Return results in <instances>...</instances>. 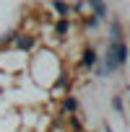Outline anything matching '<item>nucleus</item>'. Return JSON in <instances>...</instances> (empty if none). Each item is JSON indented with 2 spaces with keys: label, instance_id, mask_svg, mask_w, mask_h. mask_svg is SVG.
Masks as SVG:
<instances>
[{
  "label": "nucleus",
  "instance_id": "nucleus-1",
  "mask_svg": "<svg viewBox=\"0 0 130 132\" xmlns=\"http://www.w3.org/2000/svg\"><path fill=\"white\" fill-rule=\"evenodd\" d=\"M109 49H112V54L117 60V68H122V65L127 62V47H125V42H112Z\"/></svg>",
  "mask_w": 130,
  "mask_h": 132
},
{
  "label": "nucleus",
  "instance_id": "nucleus-2",
  "mask_svg": "<svg viewBox=\"0 0 130 132\" xmlns=\"http://www.w3.org/2000/svg\"><path fill=\"white\" fill-rule=\"evenodd\" d=\"M83 5H89V8H94V18H96V21H102V18H107V5H104V0H86Z\"/></svg>",
  "mask_w": 130,
  "mask_h": 132
},
{
  "label": "nucleus",
  "instance_id": "nucleus-3",
  "mask_svg": "<svg viewBox=\"0 0 130 132\" xmlns=\"http://www.w3.org/2000/svg\"><path fill=\"white\" fill-rule=\"evenodd\" d=\"M49 5L57 11V16H60V18H68V16H70V5L65 3V0H52Z\"/></svg>",
  "mask_w": 130,
  "mask_h": 132
},
{
  "label": "nucleus",
  "instance_id": "nucleus-4",
  "mask_svg": "<svg viewBox=\"0 0 130 132\" xmlns=\"http://www.w3.org/2000/svg\"><path fill=\"white\" fill-rule=\"evenodd\" d=\"M83 65H86V68H94V65H96V52H94L91 47L83 52Z\"/></svg>",
  "mask_w": 130,
  "mask_h": 132
},
{
  "label": "nucleus",
  "instance_id": "nucleus-5",
  "mask_svg": "<svg viewBox=\"0 0 130 132\" xmlns=\"http://www.w3.org/2000/svg\"><path fill=\"white\" fill-rule=\"evenodd\" d=\"M16 44H18V49H31L34 39L31 36H16Z\"/></svg>",
  "mask_w": 130,
  "mask_h": 132
},
{
  "label": "nucleus",
  "instance_id": "nucleus-6",
  "mask_svg": "<svg viewBox=\"0 0 130 132\" xmlns=\"http://www.w3.org/2000/svg\"><path fill=\"white\" fill-rule=\"evenodd\" d=\"M68 29H70V23L65 21V18H60V21H57V26H55V31H57L60 36H65V34H68Z\"/></svg>",
  "mask_w": 130,
  "mask_h": 132
},
{
  "label": "nucleus",
  "instance_id": "nucleus-7",
  "mask_svg": "<svg viewBox=\"0 0 130 132\" xmlns=\"http://www.w3.org/2000/svg\"><path fill=\"white\" fill-rule=\"evenodd\" d=\"M62 109H65V111H76V109H78V101H76L73 96H68V98L62 101Z\"/></svg>",
  "mask_w": 130,
  "mask_h": 132
},
{
  "label": "nucleus",
  "instance_id": "nucleus-8",
  "mask_svg": "<svg viewBox=\"0 0 130 132\" xmlns=\"http://www.w3.org/2000/svg\"><path fill=\"white\" fill-rule=\"evenodd\" d=\"M112 42H122V29L117 21H112Z\"/></svg>",
  "mask_w": 130,
  "mask_h": 132
},
{
  "label": "nucleus",
  "instance_id": "nucleus-9",
  "mask_svg": "<svg viewBox=\"0 0 130 132\" xmlns=\"http://www.w3.org/2000/svg\"><path fill=\"white\" fill-rule=\"evenodd\" d=\"M112 106L120 111V114H125V106H122V96H114V101H112Z\"/></svg>",
  "mask_w": 130,
  "mask_h": 132
}]
</instances>
